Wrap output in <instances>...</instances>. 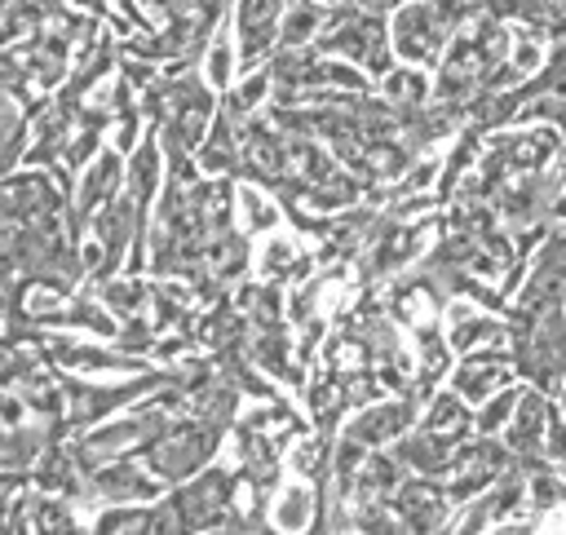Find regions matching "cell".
Listing matches in <instances>:
<instances>
[{"mask_svg": "<svg viewBox=\"0 0 566 535\" xmlns=\"http://www.w3.org/2000/svg\"><path fill=\"white\" fill-rule=\"evenodd\" d=\"M509 40H513V27L504 18H495L491 9L460 22L451 31L438 66H433V102L455 106L464 115V102L478 97L491 84V75L500 71V62L509 53Z\"/></svg>", "mask_w": 566, "mask_h": 535, "instance_id": "1", "label": "cell"}, {"mask_svg": "<svg viewBox=\"0 0 566 535\" xmlns=\"http://www.w3.org/2000/svg\"><path fill=\"white\" fill-rule=\"evenodd\" d=\"M323 53L332 57H345L354 66H363L367 75H385L394 66V49H389V18L385 13H371L354 0L345 4H332L327 9V22H323V35L314 40Z\"/></svg>", "mask_w": 566, "mask_h": 535, "instance_id": "2", "label": "cell"}, {"mask_svg": "<svg viewBox=\"0 0 566 535\" xmlns=\"http://www.w3.org/2000/svg\"><path fill=\"white\" fill-rule=\"evenodd\" d=\"M221 451V424H208L190 411L172 416L137 455L150 464V473L164 482V486H177L186 482L190 473H199L203 464H212V455Z\"/></svg>", "mask_w": 566, "mask_h": 535, "instance_id": "3", "label": "cell"}, {"mask_svg": "<svg viewBox=\"0 0 566 535\" xmlns=\"http://www.w3.org/2000/svg\"><path fill=\"white\" fill-rule=\"evenodd\" d=\"M234 491L239 473L221 464H203L199 473L177 482L168 495L177 531H234Z\"/></svg>", "mask_w": 566, "mask_h": 535, "instance_id": "4", "label": "cell"}, {"mask_svg": "<svg viewBox=\"0 0 566 535\" xmlns=\"http://www.w3.org/2000/svg\"><path fill=\"white\" fill-rule=\"evenodd\" d=\"M447 40H451V22L442 18L438 0H398L389 9V49L398 62L438 66Z\"/></svg>", "mask_w": 566, "mask_h": 535, "instance_id": "5", "label": "cell"}, {"mask_svg": "<svg viewBox=\"0 0 566 535\" xmlns=\"http://www.w3.org/2000/svg\"><path fill=\"white\" fill-rule=\"evenodd\" d=\"M416 416H420V402H416V394H380V398H371V402H363V407H354L345 420H340V438H349V442H358L363 451H376V447H394L411 424H416Z\"/></svg>", "mask_w": 566, "mask_h": 535, "instance_id": "6", "label": "cell"}, {"mask_svg": "<svg viewBox=\"0 0 566 535\" xmlns=\"http://www.w3.org/2000/svg\"><path fill=\"white\" fill-rule=\"evenodd\" d=\"M164 491L168 486L150 473V464L142 455H115V460L84 469V495L97 504H150Z\"/></svg>", "mask_w": 566, "mask_h": 535, "instance_id": "7", "label": "cell"}, {"mask_svg": "<svg viewBox=\"0 0 566 535\" xmlns=\"http://www.w3.org/2000/svg\"><path fill=\"white\" fill-rule=\"evenodd\" d=\"M442 332H447V345H451L455 358L473 354V349H495V345H509V314L486 310L469 296H447Z\"/></svg>", "mask_w": 566, "mask_h": 535, "instance_id": "8", "label": "cell"}, {"mask_svg": "<svg viewBox=\"0 0 566 535\" xmlns=\"http://www.w3.org/2000/svg\"><path fill=\"white\" fill-rule=\"evenodd\" d=\"M287 0H234V49H239V71L265 66L270 53L279 49V27H283Z\"/></svg>", "mask_w": 566, "mask_h": 535, "instance_id": "9", "label": "cell"}, {"mask_svg": "<svg viewBox=\"0 0 566 535\" xmlns=\"http://www.w3.org/2000/svg\"><path fill=\"white\" fill-rule=\"evenodd\" d=\"M389 504L398 513V526L407 531H442L455 513V500L447 495L442 478H429V473H407L389 495Z\"/></svg>", "mask_w": 566, "mask_h": 535, "instance_id": "10", "label": "cell"}, {"mask_svg": "<svg viewBox=\"0 0 566 535\" xmlns=\"http://www.w3.org/2000/svg\"><path fill=\"white\" fill-rule=\"evenodd\" d=\"M513 380H517V367H513L509 345L460 354V363H451V371H447V385H451L469 407L486 402L495 389H504V385H513Z\"/></svg>", "mask_w": 566, "mask_h": 535, "instance_id": "11", "label": "cell"}, {"mask_svg": "<svg viewBox=\"0 0 566 535\" xmlns=\"http://www.w3.org/2000/svg\"><path fill=\"white\" fill-rule=\"evenodd\" d=\"M124 190V155L119 150H97L84 168H80V186H75V208H71V221H75V234L88 230V221Z\"/></svg>", "mask_w": 566, "mask_h": 535, "instance_id": "12", "label": "cell"}, {"mask_svg": "<svg viewBox=\"0 0 566 535\" xmlns=\"http://www.w3.org/2000/svg\"><path fill=\"white\" fill-rule=\"evenodd\" d=\"M548 407H553V394L535 389V385H522V398L513 407V416L504 420L500 429V442L509 447V455L517 464H535L539 460V447H544V429H548Z\"/></svg>", "mask_w": 566, "mask_h": 535, "instance_id": "13", "label": "cell"}, {"mask_svg": "<svg viewBox=\"0 0 566 535\" xmlns=\"http://www.w3.org/2000/svg\"><path fill=\"white\" fill-rule=\"evenodd\" d=\"M40 345L53 354V363L80 376H142L146 371V358L124 354V349H97L88 340H66V336H40Z\"/></svg>", "mask_w": 566, "mask_h": 535, "instance_id": "14", "label": "cell"}, {"mask_svg": "<svg viewBox=\"0 0 566 535\" xmlns=\"http://www.w3.org/2000/svg\"><path fill=\"white\" fill-rule=\"evenodd\" d=\"M252 265H256V279L287 287V283L310 279L318 261H314V252H310V248H305L296 234L270 230V234H261V248L252 252Z\"/></svg>", "mask_w": 566, "mask_h": 535, "instance_id": "15", "label": "cell"}, {"mask_svg": "<svg viewBox=\"0 0 566 535\" xmlns=\"http://www.w3.org/2000/svg\"><path fill=\"white\" fill-rule=\"evenodd\" d=\"M164 172H168V164H164V146H159V137H155V128L124 155V195L133 199V208L146 217L150 212V203L159 199V190H164Z\"/></svg>", "mask_w": 566, "mask_h": 535, "instance_id": "16", "label": "cell"}, {"mask_svg": "<svg viewBox=\"0 0 566 535\" xmlns=\"http://www.w3.org/2000/svg\"><path fill=\"white\" fill-rule=\"evenodd\" d=\"M318 491H314V482L310 478H287V482H279L274 491H270V508H265V517H270V526H279V531H305V526H318Z\"/></svg>", "mask_w": 566, "mask_h": 535, "instance_id": "17", "label": "cell"}, {"mask_svg": "<svg viewBox=\"0 0 566 535\" xmlns=\"http://www.w3.org/2000/svg\"><path fill=\"white\" fill-rule=\"evenodd\" d=\"M283 199L270 190V186H261V181H243V186H234V225L243 230V234H270V230H279L283 225Z\"/></svg>", "mask_w": 566, "mask_h": 535, "instance_id": "18", "label": "cell"}, {"mask_svg": "<svg viewBox=\"0 0 566 535\" xmlns=\"http://www.w3.org/2000/svg\"><path fill=\"white\" fill-rule=\"evenodd\" d=\"M380 97H385L398 115L429 106V102H433V75H429V66H411V62L389 66V71L380 75Z\"/></svg>", "mask_w": 566, "mask_h": 535, "instance_id": "19", "label": "cell"}, {"mask_svg": "<svg viewBox=\"0 0 566 535\" xmlns=\"http://www.w3.org/2000/svg\"><path fill=\"white\" fill-rule=\"evenodd\" d=\"M199 75H203V84L208 88H217V93H226L243 71H239V49H234V35L230 31H212L208 35V44L199 49Z\"/></svg>", "mask_w": 566, "mask_h": 535, "instance_id": "20", "label": "cell"}, {"mask_svg": "<svg viewBox=\"0 0 566 535\" xmlns=\"http://www.w3.org/2000/svg\"><path fill=\"white\" fill-rule=\"evenodd\" d=\"M327 9L332 4H318V0H287L283 27H279V49H305V44H314L323 35Z\"/></svg>", "mask_w": 566, "mask_h": 535, "instance_id": "21", "label": "cell"}, {"mask_svg": "<svg viewBox=\"0 0 566 535\" xmlns=\"http://www.w3.org/2000/svg\"><path fill=\"white\" fill-rule=\"evenodd\" d=\"M97 296L106 301V310L115 318H137L150 310V283L137 279V274H111L97 283Z\"/></svg>", "mask_w": 566, "mask_h": 535, "instance_id": "22", "label": "cell"}, {"mask_svg": "<svg viewBox=\"0 0 566 535\" xmlns=\"http://www.w3.org/2000/svg\"><path fill=\"white\" fill-rule=\"evenodd\" d=\"M270 93H274L270 66H252V71H243V75L226 88V111H230L234 119H248V115H256L261 106H270Z\"/></svg>", "mask_w": 566, "mask_h": 535, "instance_id": "23", "label": "cell"}, {"mask_svg": "<svg viewBox=\"0 0 566 535\" xmlns=\"http://www.w3.org/2000/svg\"><path fill=\"white\" fill-rule=\"evenodd\" d=\"M517 398H522V380H513V385H504V389H495L486 402H478L473 407V433H486V438H500V429H504V420L513 416V407H517Z\"/></svg>", "mask_w": 566, "mask_h": 535, "instance_id": "24", "label": "cell"}, {"mask_svg": "<svg viewBox=\"0 0 566 535\" xmlns=\"http://www.w3.org/2000/svg\"><path fill=\"white\" fill-rule=\"evenodd\" d=\"M544 221L548 225H566V146L553 159L548 177H544Z\"/></svg>", "mask_w": 566, "mask_h": 535, "instance_id": "25", "label": "cell"}, {"mask_svg": "<svg viewBox=\"0 0 566 535\" xmlns=\"http://www.w3.org/2000/svg\"><path fill=\"white\" fill-rule=\"evenodd\" d=\"M354 4H363V9H371V13H389L398 0H354Z\"/></svg>", "mask_w": 566, "mask_h": 535, "instance_id": "26", "label": "cell"}, {"mask_svg": "<svg viewBox=\"0 0 566 535\" xmlns=\"http://www.w3.org/2000/svg\"><path fill=\"white\" fill-rule=\"evenodd\" d=\"M553 531H566V504L557 508V522H553Z\"/></svg>", "mask_w": 566, "mask_h": 535, "instance_id": "27", "label": "cell"}, {"mask_svg": "<svg viewBox=\"0 0 566 535\" xmlns=\"http://www.w3.org/2000/svg\"><path fill=\"white\" fill-rule=\"evenodd\" d=\"M318 4H345V0H318Z\"/></svg>", "mask_w": 566, "mask_h": 535, "instance_id": "28", "label": "cell"}, {"mask_svg": "<svg viewBox=\"0 0 566 535\" xmlns=\"http://www.w3.org/2000/svg\"><path fill=\"white\" fill-rule=\"evenodd\" d=\"M562 133H566V124H562Z\"/></svg>", "mask_w": 566, "mask_h": 535, "instance_id": "29", "label": "cell"}]
</instances>
